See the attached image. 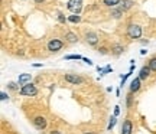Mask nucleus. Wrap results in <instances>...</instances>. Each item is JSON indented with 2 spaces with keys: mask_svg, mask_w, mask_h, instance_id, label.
Masks as SVG:
<instances>
[{
  "mask_svg": "<svg viewBox=\"0 0 156 134\" xmlns=\"http://www.w3.org/2000/svg\"><path fill=\"white\" fill-rule=\"evenodd\" d=\"M98 52H100L101 55H107V53H108L107 48H104V46H103V48H100V49H98Z\"/></svg>",
  "mask_w": 156,
  "mask_h": 134,
  "instance_id": "nucleus-24",
  "label": "nucleus"
},
{
  "mask_svg": "<svg viewBox=\"0 0 156 134\" xmlns=\"http://www.w3.org/2000/svg\"><path fill=\"white\" fill-rule=\"evenodd\" d=\"M147 67L151 68V71H155L156 72V58H152L151 61H149V64H147Z\"/></svg>",
  "mask_w": 156,
  "mask_h": 134,
  "instance_id": "nucleus-19",
  "label": "nucleus"
},
{
  "mask_svg": "<svg viewBox=\"0 0 156 134\" xmlns=\"http://www.w3.org/2000/svg\"><path fill=\"white\" fill-rule=\"evenodd\" d=\"M119 114H120V107L117 105L116 108H114V115H116V117H117V115H119Z\"/></svg>",
  "mask_w": 156,
  "mask_h": 134,
  "instance_id": "nucleus-27",
  "label": "nucleus"
},
{
  "mask_svg": "<svg viewBox=\"0 0 156 134\" xmlns=\"http://www.w3.org/2000/svg\"><path fill=\"white\" fill-rule=\"evenodd\" d=\"M122 3V0H103V5L107 6V7H116L117 5H120Z\"/></svg>",
  "mask_w": 156,
  "mask_h": 134,
  "instance_id": "nucleus-14",
  "label": "nucleus"
},
{
  "mask_svg": "<svg viewBox=\"0 0 156 134\" xmlns=\"http://www.w3.org/2000/svg\"><path fill=\"white\" fill-rule=\"evenodd\" d=\"M140 89V78H134L130 84V92H137Z\"/></svg>",
  "mask_w": 156,
  "mask_h": 134,
  "instance_id": "nucleus-12",
  "label": "nucleus"
},
{
  "mask_svg": "<svg viewBox=\"0 0 156 134\" xmlns=\"http://www.w3.org/2000/svg\"><path fill=\"white\" fill-rule=\"evenodd\" d=\"M34 2H35V3H38V5H39V3H42V2H45V0H34Z\"/></svg>",
  "mask_w": 156,
  "mask_h": 134,
  "instance_id": "nucleus-32",
  "label": "nucleus"
},
{
  "mask_svg": "<svg viewBox=\"0 0 156 134\" xmlns=\"http://www.w3.org/2000/svg\"><path fill=\"white\" fill-rule=\"evenodd\" d=\"M0 100H2V101H6V100H9V95L6 94V92H2V94H0Z\"/></svg>",
  "mask_w": 156,
  "mask_h": 134,
  "instance_id": "nucleus-23",
  "label": "nucleus"
},
{
  "mask_svg": "<svg viewBox=\"0 0 156 134\" xmlns=\"http://www.w3.org/2000/svg\"><path fill=\"white\" fill-rule=\"evenodd\" d=\"M81 20V17L78 16V15H71V16H68V22L71 23H78Z\"/></svg>",
  "mask_w": 156,
  "mask_h": 134,
  "instance_id": "nucleus-17",
  "label": "nucleus"
},
{
  "mask_svg": "<svg viewBox=\"0 0 156 134\" xmlns=\"http://www.w3.org/2000/svg\"><path fill=\"white\" fill-rule=\"evenodd\" d=\"M123 13H124V12H123L122 9H120V7H113L112 12H110V15H112V16L114 17V19H119V17H122V16H123Z\"/></svg>",
  "mask_w": 156,
  "mask_h": 134,
  "instance_id": "nucleus-13",
  "label": "nucleus"
},
{
  "mask_svg": "<svg viewBox=\"0 0 156 134\" xmlns=\"http://www.w3.org/2000/svg\"><path fill=\"white\" fill-rule=\"evenodd\" d=\"M146 52H147L146 49H142V50H140V53H142V55H146Z\"/></svg>",
  "mask_w": 156,
  "mask_h": 134,
  "instance_id": "nucleus-31",
  "label": "nucleus"
},
{
  "mask_svg": "<svg viewBox=\"0 0 156 134\" xmlns=\"http://www.w3.org/2000/svg\"><path fill=\"white\" fill-rule=\"evenodd\" d=\"M58 20H59L61 23H65V22L68 20V19H65V16H64L62 13H58Z\"/></svg>",
  "mask_w": 156,
  "mask_h": 134,
  "instance_id": "nucleus-22",
  "label": "nucleus"
},
{
  "mask_svg": "<svg viewBox=\"0 0 156 134\" xmlns=\"http://www.w3.org/2000/svg\"><path fill=\"white\" fill-rule=\"evenodd\" d=\"M62 46H64V42L59 39H51L48 42V50L51 52H58L62 49Z\"/></svg>",
  "mask_w": 156,
  "mask_h": 134,
  "instance_id": "nucleus-4",
  "label": "nucleus"
},
{
  "mask_svg": "<svg viewBox=\"0 0 156 134\" xmlns=\"http://www.w3.org/2000/svg\"><path fill=\"white\" fill-rule=\"evenodd\" d=\"M65 39H67L69 43H75L78 40V36L75 33H73V32H67V33H65Z\"/></svg>",
  "mask_w": 156,
  "mask_h": 134,
  "instance_id": "nucleus-15",
  "label": "nucleus"
},
{
  "mask_svg": "<svg viewBox=\"0 0 156 134\" xmlns=\"http://www.w3.org/2000/svg\"><path fill=\"white\" fill-rule=\"evenodd\" d=\"M32 123H34L36 130H44L45 127H46V120H45V117H35L34 120H32Z\"/></svg>",
  "mask_w": 156,
  "mask_h": 134,
  "instance_id": "nucleus-6",
  "label": "nucleus"
},
{
  "mask_svg": "<svg viewBox=\"0 0 156 134\" xmlns=\"http://www.w3.org/2000/svg\"><path fill=\"white\" fill-rule=\"evenodd\" d=\"M132 94H133V92H130V94L127 95V107L132 105Z\"/></svg>",
  "mask_w": 156,
  "mask_h": 134,
  "instance_id": "nucleus-26",
  "label": "nucleus"
},
{
  "mask_svg": "<svg viewBox=\"0 0 156 134\" xmlns=\"http://www.w3.org/2000/svg\"><path fill=\"white\" fill-rule=\"evenodd\" d=\"M140 42H142V43H143V45H146V43H149V40H147V39H142V40H140Z\"/></svg>",
  "mask_w": 156,
  "mask_h": 134,
  "instance_id": "nucleus-29",
  "label": "nucleus"
},
{
  "mask_svg": "<svg viewBox=\"0 0 156 134\" xmlns=\"http://www.w3.org/2000/svg\"><path fill=\"white\" fill-rule=\"evenodd\" d=\"M34 67L35 68H41V67H42V64H34Z\"/></svg>",
  "mask_w": 156,
  "mask_h": 134,
  "instance_id": "nucleus-30",
  "label": "nucleus"
},
{
  "mask_svg": "<svg viewBox=\"0 0 156 134\" xmlns=\"http://www.w3.org/2000/svg\"><path fill=\"white\" fill-rule=\"evenodd\" d=\"M38 94V89L35 87L34 84H26L23 85L22 88H20V95H25V97H35V95Z\"/></svg>",
  "mask_w": 156,
  "mask_h": 134,
  "instance_id": "nucleus-2",
  "label": "nucleus"
},
{
  "mask_svg": "<svg viewBox=\"0 0 156 134\" xmlns=\"http://www.w3.org/2000/svg\"><path fill=\"white\" fill-rule=\"evenodd\" d=\"M127 36L130 39H139L140 36H142V28H140L139 25H129Z\"/></svg>",
  "mask_w": 156,
  "mask_h": 134,
  "instance_id": "nucleus-1",
  "label": "nucleus"
},
{
  "mask_svg": "<svg viewBox=\"0 0 156 134\" xmlns=\"http://www.w3.org/2000/svg\"><path fill=\"white\" fill-rule=\"evenodd\" d=\"M133 131V125H132V121L130 120H126L123 123V127H122V134H132Z\"/></svg>",
  "mask_w": 156,
  "mask_h": 134,
  "instance_id": "nucleus-9",
  "label": "nucleus"
},
{
  "mask_svg": "<svg viewBox=\"0 0 156 134\" xmlns=\"http://www.w3.org/2000/svg\"><path fill=\"white\" fill-rule=\"evenodd\" d=\"M84 134H94V133H91V131H87V133H84Z\"/></svg>",
  "mask_w": 156,
  "mask_h": 134,
  "instance_id": "nucleus-34",
  "label": "nucleus"
},
{
  "mask_svg": "<svg viewBox=\"0 0 156 134\" xmlns=\"http://www.w3.org/2000/svg\"><path fill=\"white\" fill-rule=\"evenodd\" d=\"M7 87H9V89H12V91H17V89H19V87H17L15 82H9Z\"/></svg>",
  "mask_w": 156,
  "mask_h": 134,
  "instance_id": "nucleus-21",
  "label": "nucleus"
},
{
  "mask_svg": "<svg viewBox=\"0 0 156 134\" xmlns=\"http://www.w3.org/2000/svg\"><path fill=\"white\" fill-rule=\"evenodd\" d=\"M85 40L88 42L90 45H97V42H98V36L94 33V32H88V33H85Z\"/></svg>",
  "mask_w": 156,
  "mask_h": 134,
  "instance_id": "nucleus-8",
  "label": "nucleus"
},
{
  "mask_svg": "<svg viewBox=\"0 0 156 134\" xmlns=\"http://www.w3.org/2000/svg\"><path fill=\"white\" fill-rule=\"evenodd\" d=\"M116 115H113L112 118H110V123H108V127H107V129H108V131H112L113 129H114V125H116Z\"/></svg>",
  "mask_w": 156,
  "mask_h": 134,
  "instance_id": "nucleus-18",
  "label": "nucleus"
},
{
  "mask_svg": "<svg viewBox=\"0 0 156 134\" xmlns=\"http://www.w3.org/2000/svg\"><path fill=\"white\" fill-rule=\"evenodd\" d=\"M65 59H84L81 55H67Z\"/></svg>",
  "mask_w": 156,
  "mask_h": 134,
  "instance_id": "nucleus-20",
  "label": "nucleus"
},
{
  "mask_svg": "<svg viewBox=\"0 0 156 134\" xmlns=\"http://www.w3.org/2000/svg\"><path fill=\"white\" fill-rule=\"evenodd\" d=\"M123 50H124V48H123L122 45H113V46H112V53H113V55H116V56L120 55Z\"/></svg>",
  "mask_w": 156,
  "mask_h": 134,
  "instance_id": "nucleus-16",
  "label": "nucleus"
},
{
  "mask_svg": "<svg viewBox=\"0 0 156 134\" xmlns=\"http://www.w3.org/2000/svg\"><path fill=\"white\" fill-rule=\"evenodd\" d=\"M113 69H112V67L108 65V67H106V68H103V74H108V72H112Z\"/></svg>",
  "mask_w": 156,
  "mask_h": 134,
  "instance_id": "nucleus-25",
  "label": "nucleus"
},
{
  "mask_svg": "<svg viewBox=\"0 0 156 134\" xmlns=\"http://www.w3.org/2000/svg\"><path fill=\"white\" fill-rule=\"evenodd\" d=\"M51 134H61V133H59V131H52Z\"/></svg>",
  "mask_w": 156,
  "mask_h": 134,
  "instance_id": "nucleus-33",
  "label": "nucleus"
},
{
  "mask_svg": "<svg viewBox=\"0 0 156 134\" xmlns=\"http://www.w3.org/2000/svg\"><path fill=\"white\" fill-rule=\"evenodd\" d=\"M67 7L68 10H71L74 15H80L81 7H83V0H69Z\"/></svg>",
  "mask_w": 156,
  "mask_h": 134,
  "instance_id": "nucleus-3",
  "label": "nucleus"
},
{
  "mask_svg": "<svg viewBox=\"0 0 156 134\" xmlns=\"http://www.w3.org/2000/svg\"><path fill=\"white\" fill-rule=\"evenodd\" d=\"M30 79H32V75L30 74H20L19 75V79H17V82H19V85H26L30 82Z\"/></svg>",
  "mask_w": 156,
  "mask_h": 134,
  "instance_id": "nucleus-7",
  "label": "nucleus"
},
{
  "mask_svg": "<svg viewBox=\"0 0 156 134\" xmlns=\"http://www.w3.org/2000/svg\"><path fill=\"white\" fill-rule=\"evenodd\" d=\"M149 75H151V68L149 67H143L140 69V74H139L140 81H145L146 78H149Z\"/></svg>",
  "mask_w": 156,
  "mask_h": 134,
  "instance_id": "nucleus-11",
  "label": "nucleus"
},
{
  "mask_svg": "<svg viewBox=\"0 0 156 134\" xmlns=\"http://www.w3.org/2000/svg\"><path fill=\"white\" fill-rule=\"evenodd\" d=\"M65 81H68L69 84L77 85V84H83L84 78H81L80 75H75V74H67L65 75Z\"/></svg>",
  "mask_w": 156,
  "mask_h": 134,
  "instance_id": "nucleus-5",
  "label": "nucleus"
},
{
  "mask_svg": "<svg viewBox=\"0 0 156 134\" xmlns=\"http://www.w3.org/2000/svg\"><path fill=\"white\" fill-rule=\"evenodd\" d=\"M83 61L85 62V64H88V65H93V61H91V59H88V58H84Z\"/></svg>",
  "mask_w": 156,
  "mask_h": 134,
  "instance_id": "nucleus-28",
  "label": "nucleus"
},
{
  "mask_svg": "<svg viewBox=\"0 0 156 134\" xmlns=\"http://www.w3.org/2000/svg\"><path fill=\"white\" fill-rule=\"evenodd\" d=\"M134 6V2L133 0H122V3H120V9H122L123 12L129 10V9H132Z\"/></svg>",
  "mask_w": 156,
  "mask_h": 134,
  "instance_id": "nucleus-10",
  "label": "nucleus"
}]
</instances>
